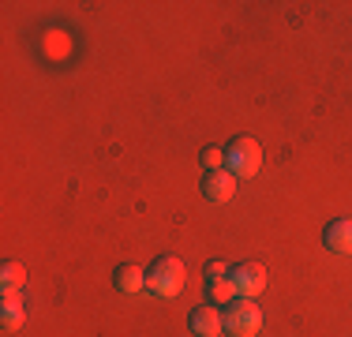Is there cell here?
<instances>
[{
	"mask_svg": "<svg viewBox=\"0 0 352 337\" xmlns=\"http://www.w3.org/2000/svg\"><path fill=\"white\" fill-rule=\"evenodd\" d=\"M146 274H150L146 289L154 292V296H176V292L184 289V263L176 255H162Z\"/></svg>",
	"mask_w": 352,
	"mask_h": 337,
	"instance_id": "cell-2",
	"label": "cell"
},
{
	"mask_svg": "<svg viewBox=\"0 0 352 337\" xmlns=\"http://www.w3.org/2000/svg\"><path fill=\"white\" fill-rule=\"evenodd\" d=\"M229 281H232V292L244 300H255L258 292L266 289V266L263 263H236L229 270Z\"/></svg>",
	"mask_w": 352,
	"mask_h": 337,
	"instance_id": "cell-4",
	"label": "cell"
},
{
	"mask_svg": "<svg viewBox=\"0 0 352 337\" xmlns=\"http://www.w3.org/2000/svg\"><path fill=\"white\" fill-rule=\"evenodd\" d=\"M23 266L19 263H4V270H0V281H4V289H19L23 285Z\"/></svg>",
	"mask_w": 352,
	"mask_h": 337,
	"instance_id": "cell-11",
	"label": "cell"
},
{
	"mask_svg": "<svg viewBox=\"0 0 352 337\" xmlns=\"http://www.w3.org/2000/svg\"><path fill=\"white\" fill-rule=\"evenodd\" d=\"M322 240H326V248H330L333 255H352V221H349V217L330 221V225H326V232H322Z\"/></svg>",
	"mask_w": 352,
	"mask_h": 337,
	"instance_id": "cell-6",
	"label": "cell"
},
{
	"mask_svg": "<svg viewBox=\"0 0 352 337\" xmlns=\"http://www.w3.org/2000/svg\"><path fill=\"white\" fill-rule=\"evenodd\" d=\"M221 326H225V330H229L232 337H255L258 330H263V311H258L255 300L236 296V300L229 303V307H225Z\"/></svg>",
	"mask_w": 352,
	"mask_h": 337,
	"instance_id": "cell-1",
	"label": "cell"
},
{
	"mask_svg": "<svg viewBox=\"0 0 352 337\" xmlns=\"http://www.w3.org/2000/svg\"><path fill=\"white\" fill-rule=\"evenodd\" d=\"M210 300L214 303H221V307H229L232 300H236V292H232V281L225 277V281H214L210 285Z\"/></svg>",
	"mask_w": 352,
	"mask_h": 337,
	"instance_id": "cell-10",
	"label": "cell"
},
{
	"mask_svg": "<svg viewBox=\"0 0 352 337\" xmlns=\"http://www.w3.org/2000/svg\"><path fill=\"white\" fill-rule=\"evenodd\" d=\"M4 330H19L23 326V300H19V292L15 289H4Z\"/></svg>",
	"mask_w": 352,
	"mask_h": 337,
	"instance_id": "cell-9",
	"label": "cell"
},
{
	"mask_svg": "<svg viewBox=\"0 0 352 337\" xmlns=\"http://www.w3.org/2000/svg\"><path fill=\"white\" fill-rule=\"evenodd\" d=\"M199 162H203V168H206V173H217V168L225 165V150H217V146H206Z\"/></svg>",
	"mask_w": 352,
	"mask_h": 337,
	"instance_id": "cell-12",
	"label": "cell"
},
{
	"mask_svg": "<svg viewBox=\"0 0 352 337\" xmlns=\"http://www.w3.org/2000/svg\"><path fill=\"white\" fill-rule=\"evenodd\" d=\"M229 270L232 266H225V263H217V259H214V263H206V281H225V277H229Z\"/></svg>",
	"mask_w": 352,
	"mask_h": 337,
	"instance_id": "cell-13",
	"label": "cell"
},
{
	"mask_svg": "<svg viewBox=\"0 0 352 337\" xmlns=\"http://www.w3.org/2000/svg\"><path fill=\"white\" fill-rule=\"evenodd\" d=\"M258 165H263V146H258L255 139L240 135V139L229 142V150H225V168H229L232 176H255Z\"/></svg>",
	"mask_w": 352,
	"mask_h": 337,
	"instance_id": "cell-3",
	"label": "cell"
},
{
	"mask_svg": "<svg viewBox=\"0 0 352 337\" xmlns=\"http://www.w3.org/2000/svg\"><path fill=\"white\" fill-rule=\"evenodd\" d=\"M203 195L210 202H229L236 195V176L229 168H217V173H206L203 176Z\"/></svg>",
	"mask_w": 352,
	"mask_h": 337,
	"instance_id": "cell-5",
	"label": "cell"
},
{
	"mask_svg": "<svg viewBox=\"0 0 352 337\" xmlns=\"http://www.w3.org/2000/svg\"><path fill=\"white\" fill-rule=\"evenodd\" d=\"M188 326H191V334H195V337H217L225 330L217 307H195V311H191V318H188Z\"/></svg>",
	"mask_w": 352,
	"mask_h": 337,
	"instance_id": "cell-7",
	"label": "cell"
},
{
	"mask_svg": "<svg viewBox=\"0 0 352 337\" xmlns=\"http://www.w3.org/2000/svg\"><path fill=\"white\" fill-rule=\"evenodd\" d=\"M146 270L135 266V263H124V266H116V274H113V285L120 292H142L146 289Z\"/></svg>",
	"mask_w": 352,
	"mask_h": 337,
	"instance_id": "cell-8",
	"label": "cell"
}]
</instances>
